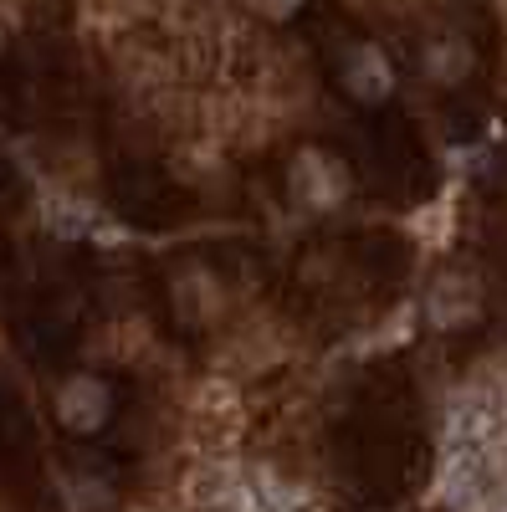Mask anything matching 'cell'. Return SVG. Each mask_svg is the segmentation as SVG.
Returning a JSON list of instances; mask_svg holds the SVG:
<instances>
[{"label":"cell","mask_w":507,"mask_h":512,"mask_svg":"<svg viewBox=\"0 0 507 512\" xmlns=\"http://www.w3.org/2000/svg\"><path fill=\"white\" fill-rule=\"evenodd\" d=\"M113 400H108V384L93 379V374H72L62 390H57V420L67 425V431H98V425L108 420Z\"/></svg>","instance_id":"obj_1"},{"label":"cell","mask_w":507,"mask_h":512,"mask_svg":"<svg viewBox=\"0 0 507 512\" xmlns=\"http://www.w3.org/2000/svg\"><path fill=\"white\" fill-rule=\"evenodd\" d=\"M344 88L359 98V103H379L390 88H395V72L385 62L379 47H354V57L344 62Z\"/></svg>","instance_id":"obj_4"},{"label":"cell","mask_w":507,"mask_h":512,"mask_svg":"<svg viewBox=\"0 0 507 512\" xmlns=\"http://www.w3.org/2000/svg\"><path fill=\"white\" fill-rule=\"evenodd\" d=\"M477 282H467V277H436V287L426 292V313H431V323H441V328H456V323H467V318H477Z\"/></svg>","instance_id":"obj_3"},{"label":"cell","mask_w":507,"mask_h":512,"mask_svg":"<svg viewBox=\"0 0 507 512\" xmlns=\"http://www.w3.org/2000/svg\"><path fill=\"white\" fill-rule=\"evenodd\" d=\"M251 6H257L262 16H272V21H282V16L298 11V0H251Z\"/></svg>","instance_id":"obj_6"},{"label":"cell","mask_w":507,"mask_h":512,"mask_svg":"<svg viewBox=\"0 0 507 512\" xmlns=\"http://www.w3.org/2000/svg\"><path fill=\"white\" fill-rule=\"evenodd\" d=\"M292 190L308 205H333V200H344L349 175H344V164L328 159L323 149H303L298 164H292Z\"/></svg>","instance_id":"obj_2"},{"label":"cell","mask_w":507,"mask_h":512,"mask_svg":"<svg viewBox=\"0 0 507 512\" xmlns=\"http://www.w3.org/2000/svg\"><path fill=\"white\" fill-rule=\"evenodd\" d=\"M467 47H461V41H431V47H426V72L436 77V82H456L461 72H467Z\"/></svg>","instance_id":"obj_5"}]
</instances>
